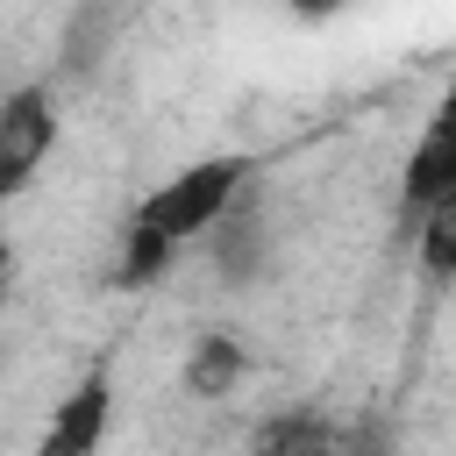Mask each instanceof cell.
<instances>
[{
	"label": "cell",
	"mask_w": 456,
	"mask_h": 456,
	"mask_svg": "<svg viewBox=\"0 0 456 456\" xmlns=\"http://www.w3.org/2000/svg\"><path fill=\"white\" fill-rule=\"evenodd\" d=\"M242 192H249V157H200V164H185V171H171L142 207H135V221H128V256H121V278L128 285H142V278H157L185 242H200V235H214L235 207H242Z\"/></svg>",
	"instance_id": "obj_1"
},
{
	"label": "cell",
	"mask_w": 456,
	"mask_h": 456,
	"mask_svg": "<svg viewBox=\"0 0 456 456\" xmlns=\"http://www.w3.org/2000/svg\"><path fill=\"white\" fill-rule=\"evenodd\" d=\"M50 150H57V100H50V86H14L0 100V200L36 185Z\"/></svg>",
	"instance_id": "obj_2"
},
{
	"label": "cell",
	"mask_w": 456,
	"mask_h": 456,
	"mask_svg": "<svg viewBox=\"0 0 456 456\" xmlns=\"http://www.w3.org/2000/svg\"><path fill=\"white\" fill-rule=\"evenodd\" d=\"M107 420H114V370H100V363H93V370L57 399V413H50V428L36 435V449H28V456H100Z\"/></svg>",
	"instance_id": "obj_3"
},
{
	"label": "cell",
	"mask_w": 456,
	"mask_h": 456,
	"mask_svg": "<svg viewBox=\"0 0 456 456\" xmlns=\"http://www.w3.org/2000/svg\"><path fill=\"white\" fill-rule=\"evenodd\" d=\"M399 192H406V214H420V207H435L442 192H456V78L442 86V100H435V114H428V128H420V142H413V157H406Z\"/></svg>",
	"instance_id": "obj_4"
},
{
	"label": "cell",
	"mask_w": 456,
	"mask_h": 456,
	"mask_svg": "<svg viewBox=\"0 0 456 456\" xmlns=\"http://www.w3.org/2000/svg\"><path fill=\"white\" fill-rule=\"evenodd\" d=\"M249 456H342V428H335L328 413L292 406V413H271V420L249 435Z\"/></svg>",
	"instance_id": "obj_5"
},
{
	"label": "cell",
	"mask_w": 456,
	"mask_h": 456,
	"mask_svg": "<svg viewBox=\"0 0 456 456\" xmlns=\"http://www.w3.org/2000/svg\"><path fill=\"white\" fill-rule=\"evenodd\" d=\"M413 264L428 285H456V192L413 214Z\"/></svg>",
	"instance_id": "obj_6"
},
{
	"label": "cell",
	"mask_w": 456,
	"mask_h": 456,
	"mask_svg": "<svg viewBox=\"0 0 456 456\" xmlns=\"http://www.w3.org/2000/svg\"><path fill=\"white\" fill-rule=\"evenodd\" d=\"M264 242H271V228L256 221V207H235V214L214 228V264H221V278H228V285H242V278L256 271Z\"/></svg>",
	"instance_id": "obj_7"
},
{
	"label": "cell",
	"mask_w": 456,
	"mask_h": 456,
	"mask_svg": "<svg viewBox=\"0 0 456 456\" xmlns=\"http://www.w3.org/2000/svg\"><path fill=\"white\" fill-rule=\"evenodd\" d=\"M242 378V349L228 342V335H207L200 349H192V392H228Z\"/></svg>",
	"instance_id": "obj_8"
},
{
	"label": "cell",
	"mask_w": 456,
	"mask_h": 456,
	"mask_svg": "<svg viewBox=\"0 0 456 456\" xmlns=\"http://www.w3.org/2000/svg\"><path fill=\"white\" fill-rule=\"evenodd\" d=\"M7 285H14V249H7V235H0V299H7Z\"/></svg>",
	"instance_id": "obj_9"
}]
</instances>
